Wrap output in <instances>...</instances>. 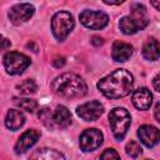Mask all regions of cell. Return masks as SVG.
Returning a JSON list of instances; mask_svg holds the SVG:
<instances>
[{"label":"cell","instance_id":"obj_20","mask_svg":"<svg viewBox=\"0 0 160 160\" xmlns=\"http://www.w3.org/2000/svg\"><path fill=\"white\" fill-rule=\"evenodd\" d=\"M14 102L21 110H25V111H29V112H32L38 108V102L34 99H19V98H14Z\"/></svg>","mask_w":160,"mask_h":160},{"label":"cell","instance_id":"obj_24","mask_svg":"<svg viewBox=\"0 0 160 160\" xmlns=\"http://www.w3.org/2000/svg\"><path fill=\"white\" fill-rule=\"evenodd\" d=\"M52 64L55 68H62L65 65V58L64 56H58L52 60Z\"/></svg>","mask_w":160,"mask_h":160},{"label":"cell","instance_id":"obj_19","mask_svg":"<svg viewBox=\"0 0 160 160\" xmlns=\"http://www.w3.org/2000/svg\"><path fill=\"white\" fill-rule=\"evenodd\" d=\"M16 90L21 94V95H30L36 92L38 90V85L32 79H26L24 81H21L20 84L16 85Z\"/></svg>","mask_w":160,"mask_h":160},{"label":"cell","instance_id":"obj_14","mask_svg":"<svg viewBox=\"0 0 160 160\" xmlns=\"http://www.w3.org/2000/svg\"><path fill=\"white\" fill-rule=\"evenodd\" d=\"M152 102V95L149 89L146 88H139L132 94V104L139 110H148L151 106Z\"/></svg>","mask_w":160,"mask_h":160},{"label":"cell","instance_id":"obj_27","mask_svg":"<svg viewBox=\"0 0 160 160\" xmlns=\"http://www.w3.org/2000/svg\"><path fill=\"white\" fill-rule=\"evenodd\" d=\"M154 111H155V119H156V121H160V114H159V111H160V104L159 102L155 105Z\"/></svg>","mask_w":160,"mask_h":160},{"label":"cell","instance_id":"obj_2","mask_svg":"<svg viewBox=\"0 0 160 160\" xmlns=\"http://www.w3.org/2000/svg\"><path fill=\"white\" fill-rule=\"evenodd\" d=\"M51 88L55 94L66 99L82 98L88 92L86 82L74 72H65L55 78Z\"/></svg>","mask_w":160,"mask_h":160},{"label":"cell","instance_id":"obj_25","mask_svg":"<svg viewBox=\"0 0 160 160\" xmlns=\"http://www.w3.org/2000/svg\"><path fill=\"white\" fill-rule=\"evenodd\" d=\"M91 44L95 45V46H100V45L104 44V40L101 38H99V36H92L91 38Z\"/></svg>","mask_w":160,"mask_h":160},{"label":"cell","instance_id":"obj_13","mask_svg":"<svg viewBox=\"0 0 160 160\" xmlns=\"http://www.w3.org/2000/svg\"><path fill=\"white\" fill-rule=\"evenodd\" d=\"M138 136L148 148H152L159 142V130L151 125H142L138 130Z\"/></svg>","mask_w":160,"mask_h":160},{"label":"cell","instance_id":"obj_8","mask_svg":"<svg viewBox=\"0 0 160 160\" xmlns=\"http://www.w3.org/2000/svg\"><path fill=\"white\" fill-rule=\"evenodd\" d=\"M102 144V132L95 128L92 129H86L82 131V134L80 135V149L82 151H94L96 150L100 145Z\"/></svg>","mask_w":160,"mask_h":160},{"label":"cell","instance_id":"obj_15","mask_svg":"<svg viewBox=\"0 0 160 160\" xmlns=\"http://www.w3.org/2000/svg\"><path fill=\"white\" fill-rule=\"evenodd\" d=\"M132 50H134L132 45L118 40L112 45V51H111L112 60L118 62H124L130 59V56L132 55Z\"/></svg>","mask_w":160,"mask_h":160},{"label":"cell","instance_id":"obj_12","mask_svg":"<svg viewBox=\"0 0 160 160\" xmlns=\"http://www.w3.org/2000/svg\"><path fill=\"white\" fill-rule=\"evenodd\" d=\"M40 138V132L35 129H30L28 131H25L16 141L15 144V151L18 154H24Z\"/></svg>","mask_w":160,"mask_h":160},{"label":"cell","instance_id":"obj_1","mask_svg":"<svg viewBox=\"0 0 160 160\" xmlns=\"http://www.w3.org/2000/svg\"><path fill=\"white\" fill-rule=\"evenodd\" d=\"M134 84L132 75L125 69H116L98 82V89L109 99H120L130 94Z\"/></svg>","mask_w":160,"mask_h":160},{"label":"cell","instance_id":"obj_4","mask_svg":"<svg viewBox=\"0 0 160 160\" xmlns=\"http://www.w3.org/2000/svg\"><path fill=\"white\" fill-rule=\"evenodd\" d=\"M109 122L116 140H122L131 122L130 112L124 108H114L109 114Z\"/></svg>","mask_w":160,"mask_h":160},{"label":"cell","instance_id":"obj_18","mask_svg":"<svg viewBox=\"0 0 160 160\" xmlns=\"http://www.w3.org/2000/svg\"><path fill=\"white\" fill-rule=\"evenodd\" d=\"M142 55L146 60L155 61L159 59V42L156 39H149L142 46Z\"/></svg>","mask_w":160,"mask_h":160},{"label":"cell","instance_id":"obj_21","mask_svg":"<svg viewBox=\"0 0 160 160\" xmlns=\"http://www.w3.org/2000/svg\"><path fill=\"white\" fill-rule=\"evenodd\" d=\"M125 150H126V154L130 158H134V159L139 158L142 154V149L136 141H129L126 144V146H125Z\"/></svg>","mask_w":160,"mask_h":160},{"label":"cell","instance_id":"obj_6","mask_svg":"<svg viewBox=\"0 0 160 160\" xmlns=\"http://www.w3.org/2000/svg\"><path fill=\"white\" fill-rule=\"evenodd\" d=\"M30 65V59L20 52L10 51L4 56V66L8 74L18 75L21 74Z\"/></svg>","mask_w":160,"mask_h":160},{"label":"cell","instance_id":"obj_7","mask_svg":"<svg viewBox=\"0 0 160 160\" xmlns=\"http://www.w3.org/2000/svg\"><path fill=\"white\" fill-rule=\"evenodd\" d=\"M80 21L84 26L94 30L104 29L109 22V16L102 11L84 10L80 14Z\"/></svg>","mask_w":160,"mask_h":160},{"label":"cell","instance_id":"obj_26","mask_svg":"<svg viewBox=\"0 0 160 160\" xmlns=\"http://www.w3.org/2000/svg\"><path fill=\"white\" fill-rule=\"evenodd\" d=\"M159 75H156L155 78H154V80H152V84H154V89H155V91H160V86H159Z\"/></svg>","mask_w":160,"mask_h":160},{"label":"cell","instance_id":"obj_23","mask_svg":"<svg viewBox=\"0 0 160 160\" xmlns=\"http://www.w3.org/2000/svg\"><path fill=\"white\" fill-rule=\"evenodd\" d=\"M11 46V42L9 39H6L5 36H2L0 34V50H5V49H9Z\"/></svg>","mask_w":160,"mask_h":160},{"label":"cell","instance_id":"obj_22","mask_svg":"<svg viewBox=\"0 0 160 160\" xmlns=\"http://www.w3.org/2000/svg\"><path fill=\"white\" fill-rule=\"evenodd\" d=\"M100 160H121V159H120V155L118 154L116 150H114V149H106L101 154Z\"/></svg>","mask_w":160,"mask_h":160},{"label":"cell","instance_id":"obj_5","mask_svg":"<svg viewBox=\"0 0 160 160\" xmlns=\"http://www.w3.org/2000/svg\"><path fill=\"white\" fill-rule=\"evenodd\" d=\"M74 29V18L68 11H59L51 19V30L54 36L62 41Z\"/></svg>","mask_w":160,"mask_h":160},{"label":"cell","instance_id":"obj_11","mask_svg":"<svg viewBox=\"0 0 160 160\" xmlns=\"http://www.w3.org/2000/svg\"><path fill=\"white\" fill-rule=\"evenodd\" d=\"M71 124V114L64 105L56 106L54 111L50 112V129L52 128H60L65 129Z\"/></svg>","mask_w":160,"mask_h":160},{"label":"cell","instance_id":"obj_16","mask_svg":"<svg viewBox=\"0 0 160 160\" xmlns=\"http://www.w3.org/2000/svg\"><path fill=\"white\" fill-rule=\"evenodd\" d=\"M29 160H65L64 155L55 150V149H50V148H41L35 150L31 155Z\"/></svg>","mask_w":160,"mask_h":160},{"label":"cell","instance_id":"obj_10","mask_svg":"<svg viewBox=\"0 0 160 160\" xmlns=\"http://www.w3.org/2000/svg\"><path fill=\"white\" fill-rule=\"evenodd\" d=\"M76 112L85 121H95L104 112V106L100 101L92 100V101H88L78 106Z\"/></svg>","mask_w":160,"mask_h":160},{"label":"cell","instance_id":"obj_3","mask_svg":"<svg viewBox=\"0 0 160 160\" xmlns=\"http://www.w3.org/2000/svg\"><path fill=\"white\" fill-rule=\"evenodd\" d=\"M148 24H149V18L145 6L141 4H134L131 5V15L121 18L119 26L124 34L132 35L139 30H142Z\"/></svg>","mask_w":160,"mask_h":160},{"label":"cell","instance_id":"obj_17","mask_svg":"<svg viewBox=\"0 0 160 160\" xmlns=\"http://www.w3.org/2000/svg\"><path fill=\"white\" fill-rule=\"evenodd\" d=\"M25 122V116L20 110H15V109H10L6 114L5 118V125L8 129L15 131L19 130Z\"/></svg>","mask_w":160,"mask_h":160},{"label":"cell","instance_id":"obj_9","mask_svg":"<svg viewBox=\"0 0 160 160\" xmlns=\"http://www.w3.org/2000/svg\"><path fill=\"white\" fill-rule=\"evenodd\" d=\"M35 8L34 5L29 2H22V4H16L14 5L10 11H9V19L14 25H20L28 21L32 15H34Z\"/></svg>","mask_w":160,"mask_h":160}]
</instances>
